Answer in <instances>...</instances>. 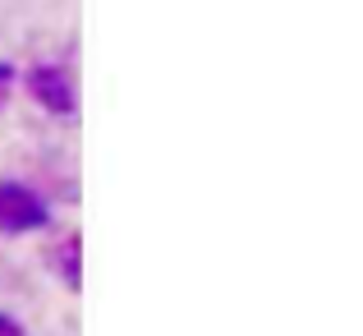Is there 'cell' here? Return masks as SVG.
I'll return each mask as SVG.
<instances>
[{"label": "cell", "mask_w": 363, "mask_h": 336, "mask_svg": "<svg viewBox=\"0 0 363 336\" xmlns=\"http://www.w3.org/2000/svg\"><path fill=\"white\" fill-rule=\"evenodd\" d=\"M51 222L46 198L18 180H0V235H33Z\"/></svg>", "instance_id": "cell-1"}, {"label": "cell", "mask_w": 363, "mask_h": 336, "mask_svg": "<svg viewBox=\"0 0 363 336\" xmlns=\"http://www.w3.org/2000/svg\"><path fill=\"white\" fill-rule=\"evenodd\" d=\"M23 83H28L37 107L51 111V115H74V107H79V102H74V83L65 79L60 65H33Z\"/></svg>", "instance_id": "cell-2"}, {"label": "cell", "mask_w": 363, "mask_h": 336, "mask_svg": "<svg viewBox=\"0 0 363 336\" xmlns=\"http://www.w3.org/2000/svg\"><path fill=\"white\" fill-rule=\"evenodd\" d=\"M79 249H83V239H79V235H69V239H60V244H55V254H51L55 272H60V281L69 286V291H83V267H79Z\"/></svg>", "instance_id": "cell-3"}, {"label": "cell", "mask_w": 363, "mask_h": 336, "mask_svg": "<svg viewBox=\"0 0 363 336\" xmlns=\"http://www.w3.org/2000/svg\"><path fill=\"white\" fill-rule=\"evenodd\" d=\"M9 92H14V65H5V60H0V107L9 102Z\"/></svg>", "instance_id": "cell-4"}, {"label": "cell", "mask_w": 363, "mask_h": 336, "mask_svg": "<svg viewBox=\"0 0 363 336\" xmlns=\"http://www.w3.org/2000/svg\"><path fill=\"white\" fill-rule=\"evenodd\" d=\"M0 336H28V327L14 318V313H5V309H0Z\"/></svg>", "instance_id": "cell-5"}]
</instances>
